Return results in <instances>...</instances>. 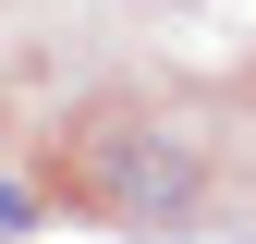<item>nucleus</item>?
I'll use <instances>...</instances> for the list:
<instances>
[{
    "instance_id": "obj_1",
    "label": "nucleus",
    "mask_w": 256,
    "mask_h": 244,
    "mask_svg": "<svg viewBox=\"0 0 256 244\" xmlns=\"http://www.w3.org/2000/svg\"><path fill=\"white\" fill-rule=\"evenodd\" d=\"M98 208L122 232H183V220H196V146H183V134H146V122H110V134H98Z\"/></svg>"
},
{
    "instance_id": "obj_2",
    "label": "nucleus",
    "mask_w": 256,
    "mask_h": 244,
    "mask_svg": "<svg viewBox=\"0 0 256 244\" xmlns=\"http://www.w3.org/2000/svg\"><path fill=\"white\" fill-rule=\"evenodd\" d=\"M0 232H37V208H24V183H0Z\"/></svg>"
}]
</instances>
